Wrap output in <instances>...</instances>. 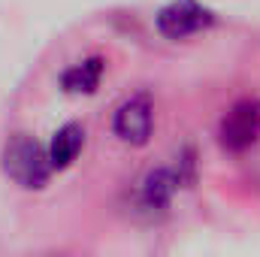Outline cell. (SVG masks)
Masks as SVG:
<instances>
[{"label": "cell", "mask_w": 260, "mask_h": 257, "mask_svg": "<svg viewBox=\"0 0 260 257\" xmlns=\"http://www.w3.org/2000/svg\"><path fill=\"white\" fill-rule=\"evenodd\" d=\"M3 173L27 188V191H40L46 188L49 176H52V164L46 148L30 136V133H15L6 145H3Z\"/></svg>", "instance_id": "6da1fadb"}, {"label": "cell", "mask_w": 260, "mask_h": 257, "mask_svg": "<svg viewBox=\"0 0 260 257\" xmlns=\"http://www.w3.org/2000/svg\"><path fill=\"white\" fill-rule=\"evenodd\" d=\"M103 67H106L103 58H85V61L73 64L61 76V88L67 94H94L103 79Z\"/></svg>", "instance_id": "8992f818"}, {"label": "cell", "mask_w": 260, "mask_h": 257, "mask_svg": "<svg viewBox=\"0 0 260 257\" xmlns=\"http://www.w3.org/2000/svg\"><path fill=\"white\" fill-rule=\"evenodd\" d=\"M179 185L182 182H179L176 170H154V173H148L145 182H142V206L145 209H167Z\"/></svg>", "instance_id": "52a82bcc"}, {"label": "cell", "mask_w": 260, "mask_h": 257, "mask_svg": "<svg viewBox=\"0 0 260 257\" xmlns=\"http://www.w3.org/2000/svg\"><path fill=\"white\" fill-rule=\"evenodd\" d=\"M151 124H154V109H151V100L148 94H136L124 100L115 112V136L121 142L130 145H145L148 136H151Z\"/></svg>", "instance_id": "3957f363"}, {"label": "cell", "mask_w": 260, "mask_h": 257, "mask_svg": "<svg viewBox=\"0 0 260 257\" xmlns=\"http://www.w3.org/2000/svg\"><path fill=\"white\" fill-rule=\"evenodd\" d=\"M215 24V12L197 0H173L157 12V30L167 40H185Z\"/></svg>", "instance_id": "7a4b0ae2"}, {"label": "cell", "mask_w": 260, "mask_h": 257, "mask_svg": "<svg viewBox=\"0 0 260 257\" xmlns=\"http://www.w3.org/2000/svg\"><path fill=\"white\" fill-rule=\"evenodd\" d=\"M82 145H85V130H82V124H73V121L64 124V127L52 136V142H49V148H46L52 170H67V167L79 157Z\"/></svg>", "instance_id": "5b68a950"}, {"label": "cell", "mask_w": 260, "mask_h": 257, "mask_svg": "<svg viewBox=\"0 0 260 257\" xmlns=\"http://www.w3.org/2000/svg\"><path fill=\"white\" fill-rule=\"evenodd\" d=\"M260 133V103L242 100L221 121V145L230 151H245Z\"/></svg>", "instance_id": "277c9868"}]
</instances>
